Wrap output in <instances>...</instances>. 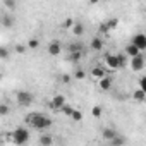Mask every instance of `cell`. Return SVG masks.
Here are the masks:
<instances>
[{
  "label": "cell",
  "mask_w": 146,
  "mask_h": 146,
  "mask_svg": "<svg viewBox=\"0 0 146 146\" xmlns=\"http://www.w3.org/2000/svg\"><path fill=\"white\" fill-rule=\"evenodd\" d=\"M26 124H29L33 129L36 131H45L48 127H52L53 120L50 117H46L45 113H40V112H33V113H28L26 115Z\"/></svg>",
  "instance_id": "obj_1"
},
{
  "label": "cell",
  "mask_w": 146,
  "mask_h": 146,
  "mask_svg": "<svg viewBox=\"0 0 146 146\" xmlns=\"http://www.w3.org/2000/svg\"><path fill=\"white\" fill-rule=\"evenodd\" d=\"M11 134H12V143H16V144H26L29 141V131L24 127H17Z\"/></svg>",
  "instance_id": "obj_2"
},
{
  "label": "cell",
  "mask_w": 146,
  "mask_h": 146,
  "mask_svg": "<svg viewBox=\"0 0 146 146\" xmlns=\"http://www.w3.org/2000/svg\"><path fill=\"white\" fill-rule=\"evenodd\" d=\"M16 100H17V105H19V107H29V105L35 102V95H33L31 91L23 90V91H17Z\"/></svg>",
  "instance_id": "obj_3"
},
{
  "label": "cell",
  "mask_w": 146,
  "mask_h": 146,
  "mask_svg": "<svg viewBox=\"0 0 146 146\" xmlns=\"http://www.w3.org/2000/svg\"><path fill=\"white\" fill-rule=\"evenodd\" d=\"M131 69L134 70V72H139V70H143L144 69V57L141 55V53H137V55H134V57H131Z\"/></svg>",
  "instance_id": "obj_4"
},
{
  "label": "cell",
  "mask_w": 146,
  "mask_h": 146,
  "mask_svg": "<svg viewBox=\"0 0 146 146\" xmlns=\"http://www.w3.org/2000/svg\"><path fill=\"white\" fill-rule=\"evenodd\" d=\"M131 43H132V45H136V46L143 52V50L146 48V35H144V33H137V35H134Z\"/></svg>",
  "instance_id": "obj_5"
},
{
  "label": "cell",
  "mask_w": 146,
  "mask_h": 146,
  "mask_svg": "<svg viewBox=\"0 0 146 146\" xmlns=\"http://www.w3.org/2000/svg\"><path fill=\"white\" fill-rule=\"evenodd\" d=\"M65 103V96L64 95H55L50 102H48V107L52 108V110H60V107Z\"/></svg>",
  "instance_id": "obj_6"
},
{
  "label": "cell",
  "mask_w": 146,
  "mask_h": 146,
  "mask_svg": "<svg viewBox=\"0 0 146 146\" xmlns=\"http://www.w3.org/2000/svg\"><path fill=\"white\" fill-rule=\"evenodd\" d=\"M46 52H48V55H52V57L60 55V53H62V45H60V41H50Z\"/></svg>",
  "instance_id": "obj_7"
},
{
  "label": "cell",
  "mask_w": 146,
  "mask_h": 146,
  "mask_svg": "<svg viewBox=\"0 0 146 146\" xmlns=\"http://www.w3.org/2000/svg\"><path fill=\"white\" fill-rule=\"evenodd\" d=\"M105 64H107L110 69H113V70H115V69H119V64H117V57H115L113 53H107V55H105Z\"/></svg>",
  "instance_id": "obj_8"
},
{
  "label": "cell",
  "mask_w": 146,
  "mask_h": 146,
  "mask_svg": "<svg viewBox=\"0 0 146 146\" xmlns=\"http://www.w3.org/2000/svg\"><path fill=\"white\" fill-rule=\"evenodd\" d=\"M72 33H74V36H83L84 35V24L81 21H74V24H72Z\"/></svg>",
  "instance_id": "obj_9"
},
{
  "label": "cell",
  "mask_w": 146,
  "mask_h": 146,
  "mask_svg": "<svg viewBox=\"0 0 146 146\" xmlns=\"http://www.w3.org/2000/svg\"><path fill=\"white\" fill-rule=\"evenodd\" d=\"M90 48H91L93 52H100V50L103 48V40H102L100 36L93 38V40H91V43H90Z\"/></svg>",
  "instance_id": "obj_10"
},
{
  "label": "cell",
  "mask_w": 146,
  "mask_h": 146,
  "mask_svg": "<svg viewBox=\"0 0 146 146\" xmlns=\"http://www.w3.org/2000/svg\"><path fill=\"white\" fill-rule=\"evenodd\" d=\"M124 53L131 58V57H134V55H137V53H141V50L136 46V45H132V43H129L125 48H124Z\"/></svg>",
  "instance_id": "obj_11"
},
{
  "label": "cell",
  "mask_w": 146,
  "mask_h": 146,
  "mask_svg": "<svg viewBox=\"0 0 146 146\" xmlns=\"http://www.w3.org/2000/svg\"><path fill=\"white\" fill-rule=\"evenodd\" d=\"M132 100H134V102L143 103V102L146 100V91H144V90H141V88H137L136 91H132Z\"/></svg>",
  "instance_id": "obj_12"
},
{
  "label": "cell",
  "mask_w": 146,
  "mask_h": 146,
  "mask_svg": "<svg viewBox=\"0 0 146 146\" xmlns=\"http://www.w3.org/2000/svg\"><path fill=\"white\" fill-rule=\"evenodd\" d=\"M100 90H103V91H108L110 88H112V79L108 78V76H103V78H100Z\"/></svg>",
  "instance_id": "obj_13"
},
{
  "label": "cell",
  "mask_w": 146,
  "mask_h": 146,
  "mask_svg": "<svg viewBox=\"0 0 146 146\" xmlns=\"http://www.w3.org/2000/svg\"><path fill=\"white\" fill-rule=\"evenodd\" d=\"M115 134H117V131H115V129H112V127H105V129L102 131V137H103L105 141H110Z\"/></svg>",
  "instance_id": "obj_14"
},
{
  "label": "cell",
  "mask_w": 146,
  "mask_h": 146,
  "mask_svg": "<svg viewBox=\"0 0 146 146\" xmlns=\"http://www.w3.org/2000/svg\"><path fill=\"white\" fill-rule=\"evenodd\" d=\"M103 76H107V72H105L103 67H93V69H91V78L100 79V78H103Z\"/></svg>",
  "instance_id": "obj_15"
},
{
  "label": "cell",
  "mask_w": 146,
  "mask_h": 146,
  "mask_svg": "<svg viewBox=\"0 0 146 146\" xmlns=\"http://www.w3.org/2000/svg\"><path fill=\"white\" fill-rule=\"evenodd\" d=\"M67 52H84V45L79 43V41H74L67 46Z\"/></svg>",
  "instance_id": "obj_16"
},
{
  "label": "cell",
  "mask_w": 146,
  "mask_h": 146,
  "mask_svg": "<svg viewBox=\"0 0 146 146\" xmlns=\"http://www.w3.org/2000/svg\"><path fill=\"white\" fill-rule=\"evenodd\" d=\"M40 144L41 146H50V144H53V137L50 134H41L40 136Z\"/></svg>",
  "instance_id": "obj_17"
},
{
  "label": "cell",
  "mask_w": 146,
  "mask_h": 146,
  "mask_svg": "<svg viewBox=\"0 0 146 146\" xmlns=\"http://www.w3.org/2000/svg\"><path fill=\"white\" fill-rule=\"evenodd\" d=\"M0 24H2L4 28H12V26H14V17H11V16H4L2 19H0Z\"/></svg>",
  "instance_id": "obj_18"
},
{
  "label": "cell",
  "mask_w": 146,
  "mask_h": 146,
  "mask_svg": "<svg viewBox=\"0 0 146 146\" xmlns=\"http://www.w3.org/2000/svg\"><path fill=\"white\" fill-rule=\"evenodd\" d=\"M115 57H117L119 69H122V67H125V65H127V55H125V53H117Z\"/></svg>",
  "instance_id": "obj_19"
},
{
  "label": "cell",
  "mask_w": 146,
  "mask_h": 146,
  "mask_svg": "<svg viewBox=\"0 0 146 146\" xmlns=\"http://www.w3.org/2000/svg\"><path fill=\"white\" fill-rule=\"evenodd\" d=\"M110 143H112L113 146H124V144H125V139H124L122 136H119V132H117V134L110 139Z\"/></svg>",
  "instance_id": "obj_20"
},
{
  "label": "cell",
  "mask_w": 146,
  "mask_h": 146,
  "mask_svg": "<svg viewBox=\"0 0 146 146\" xmlns=\"http://www.w3.org/2000/svg\"><path fill=\"white\" fill-rule=\"evenodd\" d=\"M83 57V52H69V60L70 62H79Z\"/></svg>",
  "instance_id": "obj_21"
},
{
  "label": "cell",
  "mask_w": 146,
  "mask_h": 146,
  "mask_svg": "<svg viewBox=\"0 0 146 146\" xmlns=\"http://www.w3.org/2000/svg\"><path fill=\"white\" fill-rule=\"evenodd\" d=\"M70 119L74 120V122H81V120H83V112H81V110H72Z\"/></svg>",
  "instance_id": "obj_22"
},
{
  "label": "cell",
  "mask_w": 146,
  "mask_h": 146,
  "mask_svg": "<svg viewBox=\"0 0 146 146\" xmlns=\"http://www.w3.org/2000/svg\"><path fill=\"white\" fill-rule=\"evenodd\" d=\"M4 5H5V9L14 11L17 7V0H4Z\"/></svg>",
  "instance_id": "obj_23"
},
{
  "label": "cell",
  "mask_w": 146,
  "mask_h": 146,
  "mask_svg": "<svg viewBox=\"0 0 146 146\" xmlns=\"http://www.w3.org/2000/svg\"><path fill=\"white\" fill-rule=\"evenodd\" d=\"M72 110H74V108H72L70 105H67V103H64V105L60 107V112H62L64 115H67V117H70V113H72Z\"/></svg>",
  "instance_id": "obj_24"
},
{
  "label": "cell",
  "mask_w": 146,
  "mask_h": 146,
  "mask_svg": "<svg viewBox=\"0 0 146 146\" xmlns=\"http://www.w3.org/2000/svg\"><path fill=\"white\" fill-rule=\"evenodd\" d=\"M9 113H11V107H9L7 103H0V115L5 117V115H9Z\"/></svg>",
  "instance_id": "obj_25"
},
{
  "label": "cell",
  "mask_w": 146,
  "mask_h": 146,
  "mask_svg": "<svg viewBox=\"0 0 146 146\" xmlns=\"http://www.w3.org/2000/svg\"><path fill=\"white\" fill-rule=\"evenodd\" d=\"M102 113H103L102 107H100V105H95V107H93V110H91V115H93L95 119H100V117H102Z\"/></svg>",
  "instance_id": "obj_26"
},
{
  "label": "cell",
  "mask_w": 146,
  "mask_h": 146,
  "mask_svg": "<svg viewBox=\"0 0 146 146\" xmlns=\"http://www.w3.org/2000/svg\"><path fill=\"white\" fill-rule=\"evenodd\" d=\"M107 26L110 28V31H112V29H115V28L119 26V19H117V17H112V19H108V21H107Z\"/></svg>",
  "instance_id": "obj_27"
},
{
  "label": "cell",
  "mask_w": 146,
  "mask_h": 146,
  "mask_svg": "<svg viewBox=\"0 0 146 146\" xmlns=\"http://www.w3.org/2000/svg\"><path fill=\"white\" fill-rule=\"evenodd\" d=\"M38 46H40V41H38L36 38H31V40L28 41V48H29V50H36Z\"/></svg>",
  "instance_id": "obj_28"
},
{
  "label": "cell",
  "mask_w": 146,
  "mask_h": 146,
  "mask_svg": "<svg viewBox=\"0 0 146 146\" xmlns=\"http://www.w3.org/2000/svg\"><path fill=\"white\" fill-rule=\"evenodd\" d=\"M72 24H74V19H72V17H67V19H64V23H62V29H69V28H72Z\"/></svg>",
  "instance_id": "obj_29"
},
{
  "label": "cell",
  "mask_w": 146,
  "mask_h": 146,
  "mask_svg": "<svg viewBox=\"0 0 146 146\" xmlns=\"http://www.w3.org/2000/svg\"><path fill=\"white\" fill-rule=\"evenodd\" d=\"M74 78L81 81V79H84V78H86V72H84L83 69H76V72H74Z\"/></svg>",
  "instance_id": "obj_30"
},
{
  "label": "cell",
  "mask_w": 146,
  "mask_h": 146,
  "mask_svg": "<svg viewBox=\"0 0 146 146\" xmlns=\"http://www.w3.org/2000/svg\"><path fill=\"white\" fill-rule=\"evenodd\" d=\"M11 57V52H9V48H5V46H0V58H9Z\"/></svg>",
  "instance_id": "obj_31"
},
{
  "label": "cell",
  "mask_w": 146,
  "mask_h": 146,
  "mask_svg": "<svg viewBox=\"0 0 146 146\" xmlns=\"http://www.w3.org/2000/svg\"><path fill=\"white\" fill-rule=\"evenodd\" d=\"M108 33H110V28L107 26V23H102V24H100V35H105V36H107Z\"/></svg>",
  "instance_id": "obj_32"
},
{
  "label": "cell",
  "mask_w": 146,
  "mask_h": 146,
  "mask_svg": "<svg viewBox=\"0 0 146 146\" xmlns=\"http://www.w3.org/2000/svg\"><path fill=\"white\" fill-rule=\"evenodd\" d=\"M14 52L21 55V53H24V52H26V46H24V45H21V43H17V45L14 46Z\"/></svg>",
  "instance_id": "obj_33"
},
{
  "label": "cell",
  "mask_w": 146,
  "mask_h": 146,
  "mask_svg": "<svg viewBox=\"0 0 146 146\" xmlns=\"http://www.w3.org/2000/svg\"><path fill=\"white\" fill-rule=\"evenodd\" d=\"M60 83H62V84H69V83H70V76H69V74H62V76H60Z\"/></svg>",
  "instance_id": "obj_34"
},
{
  "label": "cell",
  "mask_w": 146,
  "mask_h": 146,
  "mask_svg": "<svg viewBox=\"0 0 146 146\" xmlns=\"http://www.w3.org/2000/svg\"><path fill=\"white\" fill-rule=\"evenodd\" d=\"M139 88L146 91V78H144V76H141V78H139Z\"/></svg>",
  "instance_id": "obj_35"
},
{
  "label": "cell",
  "mask_w": 146,
  "mask_h": 146,
  "mask_svg": "<svg viewBox=\"0 0 146 146\" xmlns=\"http://www.w3.org/2000/svg\"><path fill=\"white\" fill-rule=\"evenodd\" d=\"M98 2H100V0H90V4H91V5H96Z\"/></svg>",
  "instance_id": "obj_36"
},
{
  "label": "cell",
  "mask_w": 146,
  "mask_h": 146,
  "mask_svg": "<svg viewBox=\"0 0 146 146\" xmlns=\"http://www.w3.org/2000/svg\"><path fill=\"white\" fill-rule=\"evenodd\" d=\"M2 78H4V76H2V72H0V81H2Z\"/></svg>",
  "instance_id": "obj_37"
},
{
  "label": "cell",
  "mask_w": 146,
  "mask_h": 146,
  "mask_svg": "<svg viewBox=\"0 0 146 146\" xmlns=\"http://www.w3.org/2000/svg\"><path fill=\"white\" fill-rule=\"evenodd\" d=\"M0 19H2V16H0Z\"/></svg>",
  "instance_id": "obj_38"
}]
</instances>
